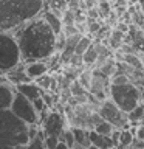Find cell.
<instances>
[{
  "label": "cell",
  "instance_id": "cell-1",
  "mask_svg": "<svg viewBox=\"0 0 144 149\" xmlns=\"http://www.w3.org/2000/svg\"><path fill=\"white\" fill-rule=\"evenodd\" d=\"M12 36L17 40L22 62L30 64L36 61H45L56 53V36L40 17V14L23 26L17 28L16 34Z\"/></svg>",
  "mask_w": 144,
  "mask_h": 149
},
{
  "label": "cell",
  "instance_id": "cell-2",
  "mask_svg": "<svg viewBox=\"0 0 144 149\" xmlns=\"http://www.w3.org/2000/svg\"><path fill=\"white\" fill-rule=\"evenodd\" d=\"M45 0H0V31L11 33L44 11Z\"/></svg>",
  "mask_w": 144,
  "mask_h": 149
},
{
  "label": "cell",
  "instance_id": "cell-3",
  "mask_svg": "<svg viewBox=\"0 0 144 149\" xmlns=\"http://www.w3.org/2000/svg\"><path fill=\"white\" fill-rule=\"evenodd\" d=\"M30 143L28 126L11 110H0V144L26 146Z\"/></svg>",
  "mask_w": 144,
  "mask_h": 149
},
{
  "label": "cell",
  "instance_id": "cell-4",
  "mask_svg": "<svg viewBox=\"0 0 144 149\" xmlns=\"http://www.w3.org/2000/svg\"><path fill=\"white\" fill-rule=\"evenodd\" d=\"M109 100L121 112L129 113L138 104H141V90H138L130 82L124 84V86H110L109 87Z\"/></svg>",
  "mask_w": 144,
  "mask_h": 149
},
{
  "label": "cell",
  "instance_id": "cell-5",
  "mask_svg": "<svg viewBox=\"0 0 144 149\" xmlns=\"http://www.w3.org/2000/svg\"><path fill=\"white\" fill-rule=\"evenodd\" d=\"M22 62L17 40L11 33L0 31V73H8Z\"/></svg>",
  "mask_w": 144,
  "mask_h": 149
},
{
  "label": "cell",
  "instance_id": "cell-6",
  "mask_svg": "<svg viewBox=\"0 0 144 149\" xmlns=\"http://www.w3.org/2000/svg\"><path fill=\"white\" fill-rule=\"evenodd\" d=\"M9 110L17 116L20 121H23L26 126H33V124H39V115L33 106V102L30 100H26L25 96H22L20 93H14L12 102Z\"/></svg>",
  "mask_w": 144,
  "mask_h": 149
},
{
  "label": "cell",
  "instance_id": "cell-7",
  "mask_svg": "<svg viewBox=\"0 0 144 149\" xmlns=\"http://www.w3.org/2000/svg\"><path fill=\"white\" fill-rule=\"evenodd\" d=\"M98 115L101 116L102 121L110 123L116 130H129V127H130L127 113L121 112L110 100H105L101 102L99 109H98Z\"/></svg>",
  "mask_w": 144,
  "mask_h": 149
},
{
  "label": "cell",
  "instance_id": "cell-8",
  "mask_svg": "<svg viewBox=\"0 0 144 149\" xmlns=\"http://www.w3.org/2000/svg\"><path fill=\"white\" fill-rule=\"evenodd\" d=\"M67 127H68V124H67V120H65L64 113L62 112H57V110H53L45 118L44 129H40V130L44 132L45 137H57L59 138L62 130Z\"/></svg>",
  "mask_w": 144,
  "mask_h": 149
},
{
  "label": "cell",
  "instance_id": "cell-9",
  "mask_svg": "<svg viewBox=\"0 0 144 149\" xmlns=\"http://www.w3.org/2000/svg\"><path fill=\"white\" fill-rule=\"evenodd\" d=\"M8 79V82L11 84V86H19V84H26V82H31V79L26 76V73H25V64L20 62L17 65L16 68H12V70H9V72L5 74Z\"/></svg>",
  "mask_w": 144,
  "mask_h": 149
},
{
  "label": "cell",
  "instance_id": "cell-10",
  "mask_svg": "<svg viewBox=\"0 0 144 149\" xmlns=\"http://www.w3.org/2000/svg\"><path fill=\"white\" fill-rule=\"evenodd\" d=\"M50 70L48 67V62L45 61H36V62H30V64H25V73L26 76L34 81V79L40 78L42 74H46V72Z\"/></svg>",
  "mask_w": 144,
  "mask_h": 149
},
{
  "label": "cell",
  "instance_id": "cell-11",
  "mask_svg": "<svg viewBox=\"0 0 144 149\" xmlns=\"http://www.w3.org/2000/svg\"><path fill=\"white\" fill-rule=\"evenodd\" d=\"M16 92L20 93L22 96H25L26 100H30L31 102L36 101V100H39V98L45 93V92H42L33 81L26 82V84H19V86H16Z\"/></svg>",
  "mask_w": 144,
  "mask_h": 149
},
{
  "label": "cell",
  "instance_id": "cell-12",
  "mask_svg": "<svg viewBox=\"0 0 144 149\" xmlns=\"http://www.w3.org/2000/svg\"><path fill=\"white\" fill-rule=\"evenodd\" d=\"M16 88L12 86H0V110H8L11 107Z\"/></svg>",
  "mask_w": 144,
  "mask_h": 149
},
{
  "label": "cell",
  "instance_id": "cell-13",
  "mask_svg": "<svg viewBox=\"0 0 144 149\" xmlns=\"http://www.w3.org/2000/svg\"><path fill=\"white\" fill-rule=\"evenodd\" d=\"M40 17L44 19L45 23L50 26V30L54 33V36H57V34H60V33H62V22H60L56 16H53V14H51L48 9L44 8V11H42Z\"/></svg>",
  "mask_w": 144,
  "mask_h": 149
},
{
  "label": "cell",
  "instance_id": "cell-14",
  "mask_svg": "<svg viewBox=\"0 0 144 149\" xmlns=\"http://www.w3.org/2000/svg\"><path fill=\"white\" fill-rule=\"evenodd\" d=\"M88 137H90V144L96 146L98 149H111V148H115L113 144H111L110 137H104V135H99V134H96L95 130H90Z\"/></svg>",
  "mask_w": 144,
  "mask_h": 149
},
{
  "label": "cell",
  "instance_id": "cell-15",
  "mask_svg": "<svg viewBox=\"0 0 144 149\" xmlns=\"http://www.w3.org/2000/svg\"><path fill=\"white\" fill-rule=\"evenodd\" d=\"M71 129V134L74 137V144H79V146H84V148H88L90 146V130L87 129H82V127H70Z\"/></svg>",
  "mask_w": 144,
  "mask_h": 149
},
{
  "label": "cell",
  "instance_id": "cell-16",
  "mask_svg": "<svg viewBox=\"0 0 144 149\" xmlns=\"http://www.w3.org/2000/svg\"><path fill=\"white\" fill-rule=\"evenodd\" d=\"M33 82H34L42 92H45V90H54V88L57 87V81H56L53 76H50V74H42L40 78L34 79Z\"/></svg>",
  "mask_w": 144,
  "mask_h": 149
},
{
  "label": "cell",
  "instance_id": "cell-17",
  "mask_svg": "<svg viewBox=\"0 0 144 149\" xmlns=\"http://www.w3.org/2000/svg\"><path fill=\"white\" fill-rule=\"evenodd\" d=\"M98 70H99V72H101L102 74H105V76L110 79V78L115 74V72H116V61L113 59V56L107 59L105 62L102 64V65H101V67L98 68Z\"/></svg>",
  "mask_w": 144,
  "mask_h": 149
},
{
  "label": "cell",
  "instance_id": "cell-18",
  "mask_svg": "<svg viewBox=\"0 0 144 149\" xmlns=\"http://www.w3.org/2000/svg\"><path fill=\"white\" fill-rule=\"evenodd\" d=\"M68 90H70V95H71L73 98H84V96L88 95V92L78 82V79L71 81V84H70V87H68Z\"/></svg>",
  "mask_w": 144,
  "mask_h": 149
},
{
  "label": "cell",
  "instance_id": "cell-19",
  "mask_svg": "<svg viewBox=\"0 0 144 149\" xmlns=\"http://www.w3.org/2000/svg\"><path fill=\"white\" fill-rule=\"evenodd\" d=\"M91 42H93V39L88 34H85V36H82L81 37V40L78 42V45H76V48H74V54H78V56H82L85 51L88 50V47L91 45Z\"/></svg>",
  "mask_w": 144,
  "mask_h": 149
},
{
  "label": "cell",
  "instance_id": "cell-20",
  "mask_svg": "<svg viewBox=\"0 0 144 149\" xmlns=\"http://www.w3.org/2000/svg\"><path fill=\"white\" fill-rule=\"evenodd\" d=\"M93 130L99 135H104V137H110V134L115 130V127L110 123H107V121H99V123L93 127Z\"/></svg>",
  "mask_w": 144,
  "mask_h": 149
},
{
  "label": "cell",
  "instance_id": "cell-21",
  "mask_svg": "<svg viewBox=\"0 0 144 149\" xmlns=\"http://www.w3.org/2000/svg\"><path fill=\"white\" fill-rule=\"evenodd\" d=\"M132 141H133V135L129 132V130H121L119 132V141H118V146L116 148H124L127 149L132 146Z\"/></svg>",
  "mask_w": 144,
  "mask_h": 149
},
{
  "label": "cell",
  "instance_id": "cell-22",
  "mask_svg": "<svg viewBox=\"0 0 144 149\" xmlns=\"http://www.w3.org/2000/svg\"><path fill=\"white\" fill-rule=\"evenodd\" d=\"M78 82L88 92V88H90V82H91V70L90 68H84L82 72L79 73V76H78Z\"/></svg>",
  "mask_w": 144,
  "mask_h": 149
},
{
  "label": "cell",
  "instance_id": "cell-23",
  "mask_svg": "<svg viewBox=\"0 0 144 149\" xmlns=\"http://www.w3.org/2000/svg\"><path fill=\"white\" fill-rule=\"evenodd\" d=\"M59 141L65 143L70 149H71V148L74 146V137H73V134H71V129H70V127L64 129V130H62V134L59 135Z\"/></svg>",
  "mask_w": 144,
  "mask_h": 149
},
{
  "label": "cell",
  "instance_id": "cell-24",
  "mask_svg": "<svg viewBox=\"0 0 144 149\" xmlns=\"http://www.w3.org/2000/svg\"><path fill=\"white\" fill-rule=\"evenodd\" d=\"M44 132L42 130H39V135H37L36 138L30 140V143L26 144L25 149H44Z\"/></svg>",
  "mask_w": 144,
  "mask_h": 149
},
{
  "label": "cell",
  "instance_id": "cell-25",
  "mask_svg": "<svg viewBox=\"0 0 144 149\" xmlns=\"http://www.w3.org/2000/svg\"><path fill=\"white\" fill-rule=\"evenodd\" d=\"M129 84V78L125 74H113L110 78V86H124Z\"/></svg>",
  "mask_w": 144,
  "mask_h": 149
},
{
  "label": "cell",
  "instance_id": "cell-26",
  "mask_svg": "<svg viewBox=\"0 0 144 149\" xmlns=\"http://www.w3.org/2000/svg\"><path fill=\"white\" fill-rule=\"evenodd\" d=\"M60 22H62V26L74 25V11H71V9H67V11L64 13L62 19H60Z\"/></svg>",
  "mask_w": 144,
  "mask_h": 149
},
{
  "label": "cell",
  "instance_id": "cell-27",
  "mask_svg": "<svg viewBox=\"0 0 144 149\" xmlns=\"http://www.w3.org/2000/svg\"><path fill=\"white\" fill-rule=\"evenodd\" d=\"M70 67H74V68H84V62H82V56H78V54H73L70 58L68 64Z\"/></svg>",
  "mask_w": 144,
  "mask_h": 149
},
{
  "label": "cell",
  "instance_id": "cell-28",
  "mask_svg": "<svg viewBox=\"0 0 144 149\" xmlns=\"http://www.w3.org/2000/svg\"><path fill=\"white\" fill-rule=\"evenodd\" d=\"M59 143L57 137H44V149H54Z\"/></svg>",
  "mask_w": 144,
  "mask_h": 149
},
{
  "label": "cell",
  "instance_id": "cell-29",
  "mask_svg": "<svg viewBox=\"0 0 144 149\" xmlns=\"http://www.w3.org/2000/svg\"><path fill=\"white\" fill-rule=\"evenodd\" d=\"M42 100H44L45 106L48 107V109H53L54 107V100H53V95H51V93H44V95H42Z\"/></svg>",
  "mask_w": 144,
  "mask_h": 149
},
{
  "label": "cell",
  "instance_id": "cell-30",
  "mask_svg": "<svg viewBox=\"0 0 144 149\" xmlns=\"http://www.w3.org/2000/svg\"><path fill=\"white\" fill-rule=\"evenodd\" d=\"M119 132H121V130H113V132H111L110 134V140H111V144H113V146L116 148V146H118V141H119Z\"/></svg>",
  "mask_w": 144,
  "mask_h": 149
},
{
  "label": "cell",
  "instance_id": "cell-31",
  "mask_svg": "<svg viewBox=\"0 0 144 149\" xmlns=\"http://www.w3.org/2000/svg\"><path fill=\"white\" fill-rule=\"evenodd\" d=\"M26 146H9V144H0V149H25Z\"/></svg>",
  "mask_w": 144,
  "mask_h": 149
},
{
  "label": "cell",
  "instance_id": "cell-32",
  "mask_svg": "<svg viewBox=\"0 0 144 149\" xmlns=\"http://www.w3.org/2000/svg\"><path fill=\"white\" fill-rule=\"evenodd\" d=\"M54 149H70V148H68V146H67V144H65V143L59 141V143H57V146H56Z\"/></svg>",
  "mask_w": 144,
  "mask_h": 149
},
{
  "label": "cell",
  "instance_id": "cell-33",
  "mask_svg": "<svg viewBox=\"0 0 144 149\" xmlns=\"http://www.w3.org/2000/svg\"><path fill=\"white\" fill-rule=\"evenodd\" d=\"M71 149H87V148H84V146H79V144H74V146Z\"/></svg>",
  "mask_w": 144,
  "mask_h": 149
},
{
  "label": "cell",
  "instance_id": "cell-34",
  "mask_svg": "<svg viewBox=\"0 0 144 149\" xmlns=\"http://www.w3.org/2000/svg\"><path fill=\"white\" fill-rule=\"evenodd\" d=\"M87 149H98V148H96V146H93V144H90V146H88Z\"/></svg>",
  "mask_w": 144,
  "mask_h": 149
},
{
  "label": "cell",
  "instance_id": "cell-35",
  "mask_svg": "<svg viewBox=\"0 0 144 149\" xmlns=\"http://www.w3.org/2000/svg\"><path fill=\"white\" fill-rule=\"evenodd\" d=\"M143 106H144V102H143Z\"/></svg>",
  "mask_w": 144,
  "mask_h": 149
}]
</instances>
